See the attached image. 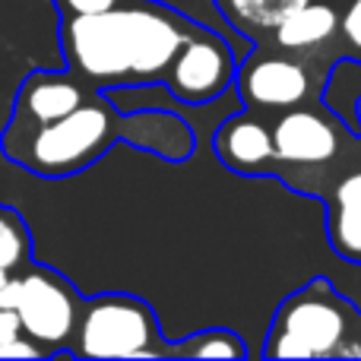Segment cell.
Instances as JSON below:
<instances>
[{"label":"cell","instance_id":"obj_9","mask_svg":"<svg viewBox=\"0 0 361 361\" xmlns=\"http://www.w3.org/2000/svg\"><path fill=\"white\" fill-rule=\"evenodd\" d=\"M276 159L288 165H324L339 152V130L311 108H286L273 127Z\"/></svg>","mask_w":361,"mask_h":361},{"label":"cell","instance_id":"obj_6","mask_svg":"<svg viewBox=\"0 0 361 361\" xmlns=\"http://www.w3.org/2000/svg\"><path fill=\"white\" fill-rule=\"evenodd\" d=\"M235 76L238 57L231 44L197 23L178 48L162 86L180 105H209L235 86Z\"/></svg>","mask_w":361,"mask_h":361},{"label":"cell","instance_id":"obj_18","mask_svg":"<svg viewBox=\"0 0 361 361\" xmlns=\"http://www.w3.org/2000/svg\"><path fill=\"white\" fill-rule=\"evenodd\" d=\"M343 32L349 38V44H355L361 51V0H352L349 4V10L343 16Z\"/></svg>","mask_w":361,"mask_h":361},{"label":"cell","instance_id":"obj_3","mask_svg":"<svg viewBox=\"0 0 361 361\" xmlns=\"http://www.w3.org/2000/svg\"><path fill=\"white\" fill-rule=\"evenodd\" d=\"M67 352L76 358H175L152 305L124 292L82 298Z\"/></svg>","mask_w":361,"mask_h":361},{"label":"cell","instance_id":"obj_11","mask_svg":"<svg viewBox=\"0 0 361 361\" xmlns=\"http://www.w3.org/2000/svg\"><path fill=\"white\" fill-rule=\"evenodd\" d=\"M339 25V13L330 4H305L273 32V38L282 51H311L330 42Z\"/></svg>","mask_w":361,"mask_h":361},{"label":"cell","instance_id":"obj_14","mask_svg":"<svg viewBox=\"0 0 361 361\" xmlns=\"http://www.w3.org/2000/svg\"><path fill=\"white\" fill-rule=\"evenodd\" d=\"M25 263H32V235L16 209L0 206V288Z\"/></svg>","mask_w":361,"mask_h":361},{"label":"cell","instance_id":"obj_2","mask_svg":"<svg viewBox=\"0 0 361 361\" xmlns=\"http://www.w3.org/2000/svg\"><path fill=\"white\" fill-rule=\"evenodd\" d=\"M193 25L159 0H124L105 13L61 19L57 42L63 67L86 86L108 92L159 86Z\"/></svg>","mask_w":361,"mask_h":361},{"label":"cell","instance_id":"obj_5","mask_svg":"<svg viewBox=\"0 0 361 361\" xmlns=\"http://www.w3.org/2000/svg\"><path fill=\"white\" fill-rule=\"evenodd\" d=\"M349 330L343 305L326 288V282H311L295 292L276 311L267 336V358H333L343 355V339Z\"/></svg>","mask_w":361,"mask_h":361},{"label":"cell","instance_id":"obj_16","mask_svg":"<svg viewBox=\"0 0 361 361\" xmlns=\"http://www.w3.org/2000/svg\"><path fill=\"white\" fill-rule=\"evenodd\" d=\"M6 355H29V358H44L42 349H38L35 343H32L29 336H25L23 330H19V320L13 311H6V307H0V358Z\"/></svg>","mask_w":361,"mask_h":361},{"label":"cell","instance_id":"obj_4","mask_svg":"<svg viewBox=\"0 0 361 361\" xmlns=\"http://www.w3.org/2000/svg\"><path fill=\"white\" fill-rule=\"evenodd\" d=\"M0 307L16 314L19 330L48 358L70 349L82 311V295L54 267H42L32 260L16 269L0 288Z\"/></svg>","mask_w":361,"mask_h":361},{"label":"cell","instance_id":"obj_17","mask_svg":"<svg viewBox=\"0 0 361 361\" xmlns=\"http://www.w3.org/2000/svg\"><path fill=\"white\" fill-rule=\"evenodd\" d=\"M61 13V19L67 16H92V13H105L111 6L124 4V0H51Z\"/></svg>","mask_w":361,"mask_h":361},{"label":"cell","instance_id":"obj_7","mask_svg":"<svg viewBox=\"0 0 361 361\" xmlns=\"http://www.w3.org/2000/svg\"><path fill=\"white\" fill-rule=\"evenodd\" d=\"M92 95V86L80 80L73 70H32L16 89L13 114L4 130H35L54 124Z\"/></svg>","mask_w":361,"mask_h":361},{"label":"cell","instance_id":"obj_8","mask_svg":"<svg viewBox=\"0 0 361 361\" xmlns=\"http://www.w3.org/2000/svg\"><path fill=\"white\" fill-rule=\"evenodd\" d=\"M235 86L247 108H295L311 92V73L295 57L254 54L238 67Z\"/></svg>","mask_w":361,"mask_h":361},{"label":"cell","instance_id":"obj_10","mask_svg":"<svg viewBox=\"0 0 361 361\" xmlns=\"http://www.w3.org/2000/svg\"><path fill=\"white\" fill-rule=\"evenodd\" d=\"M212 146H216L219 162L241 175H257L276 159L273 130L250 111L231 114L228 121H222L212 137Z\"/></svg>","mask_w":361,"mask_h":361},{"label":"cell","instance_id":"obj_1","mask_svg":"<svg viewBox=\"0 0 361 361\" xmlns=\"http://www.w3.org/2000/svg\"><path fill=\"white\" fill-rule=\"evenodd\" d=\"M127 143L165 162H187L193 156V127L171 108H118L108 92L92 89L80 108L63 114L54 124L35 130H4L0 152L6 162L35 178L63 180L92 169L111 146Z\"/></svg>","mask_w":361,"mask_h":361},{"label":"cell","instance_id":"obj_13","mask_svg":"<svg viewBox=\"0 0 361 361\" xmlns=\"http://www.w3.org/2000/svg\"><path fill=\"white\" fill-rule=\"evenodd\" d=\"M330 235L339 254L361 260V171L349 175L333 193Z\"/></svg>","mask_w":361,"mask_h":361},{"label":"cell","instance_id":"obj_15","mask_svg":"<svg viewBox=\"0 0 361 361\" xmlns=\"http://www.w3.org/2000/svg\"><path fill=\"white\" fill-rule=\"evenodd\" d=\"M171 355L175 358H244L241 336H235L231 330H203L184 336L180 343H171Z\"/></svg>","mask_w":361,"mask_h":361},{"label":"cell","instance_id":"obj_12","mask_svg":"<svg viewBox=\"0 0 361 361\" xmlns=\"http://www.w3.org/2000/svg\"><path fill=\"white\" fill-rule=\"evenodd\" d=\"M305 4H311V0H216L219 13H222L241 35L276 32Z\"/></svg>","mask_w":361,"mask_h":361}]
</instances>
